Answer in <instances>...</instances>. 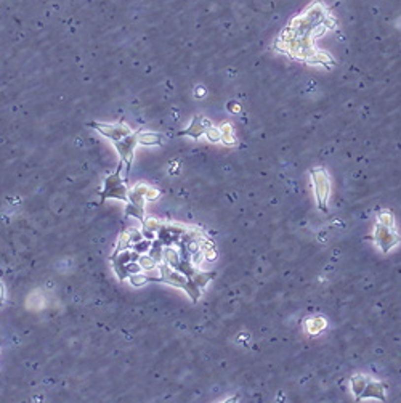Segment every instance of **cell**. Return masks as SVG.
<instances>
[{
	"label": "cell",
	"mask_w": 401,
	"mask_h": 403,
	"mask_svg": "<svg viewBox=\"0 0 401 403\" xmlns=\"http://www.w3.org/2000/svg\"><path fill=\"white\" fill-rule=\"evenodd\" d=\"M335 28L337 20L328 5L321 0H313L283 28L274 42V50L310 68L332 69L337 63L335 58L318 47L316 42Z\"/></svg>",
	"instance_id": "6da1fadb"
},
{
	"label": "cell",
	"mask_w": 401,
	"mask_h": 403,
	"mask_svg": "<svg viewBox=\"0 0 401 403\" xmlns=\"http://www.w3.org/2000/svg\"><path fill=\"white\" fill-rule=\"evenodd\" d=\"M371 241L380 254H390L401 246V233L398 230L397 217L390 209H380L375 214L371 230Z\"/></svg>",
	"instance_id": "7a4b0ae2"
},
{
	"label": "cell",
	"mask_w": 401,
	"mask_h": 403,
	"mask_svg": "<svg viewBox=\"0 0 401 403\" xmlns=\"http://www.w3.org/2000/svg\"><path fill=\"white\" fill-rule=\"evenodd\" d=\"M348 389L355 400H385L387 394V386L380 379L361 373L350 377Z\"/></svg>",
	"instance_id": "3957f363"
},
{
	"label": "cell",
	"mask_w": 401,
	"mask_h": 403,
	"mask_svg": "<svg viewBox=\"0 0 401 403\" xmlns=\"http://www.w3.org/2000/svg\"><path fill=\"white\" fill-rule=\"evenodd\" d=\"M310 186L315 204L319 211H328L332 196V179L326 167L318 166L310 171Z\"/></svg>",
	"instance_id": "277c9868"
},
{
	"label": "cell",
	"mask_w": 401,
	"mask_h": 403,
	"mask_svg": "<svg viewBox=\"0 0 401 403\" xmlns=\"http://www.w3.org/2000/svg\"><path fill=\"white\" fill-rule=\"evenodd\" d=\"M326 328H328V321L321 315L308 317L303 323V331L306 336H319Z\"/></svg>",
	"instance_id": "5b68a950"
},
{
	"label": "cell",
	"mask_w": 401,
	"mask_h": 403,
	"mask_svg": "<svg viewBox=\"0 0 401 403\" xmlns=\"http://www.w3.org/2000/svg\"><path fill=\"white\" fill-rule=\"evenodd\" d=\"M93 127H97L104 137L108 138H112V140H122L124 137H129L130 135V129L127 125H103V124H93Z\"/></svg>",
	"instance_id": "8992f818"
},
{
	"label": "cell",
	"mask_w": 401,
	"mask_h": 403,
	"mask_svg": "<svg viewBox=\"0 0 401 403\" xmlns=\"http://www.w3.org/2000/svg\"><path fill=\"white\" fill-rule=\"evenodd\" d=\"M207 127H210V121H207L205 117H194L191 125L185 130V135H190L193 138H199Z\"/></svg>",
	"instance_id": "52a82bcc"
},
{
	"label": "cell",
	"mask_w": 401,
	"mask_h": 403,
	"mask_svg": "<svg viewBox=\"0 0 401 403\" xmlns=\"http://www.w3.org/2000/svg\"><path fill=\"white\" fill-rule=\"evenodd\" d=\"M136 142L141 145H158L161 142V135L158 134H140L136 137Z\"/></svg>",
	"instance_id": "ba28073f"
},
{
	"label": "cell",
	"mask_w": 401,
	"mask_h": 403,
	"mask_svg": "<svg viewBox=\"0 0 401 403\" xmlns=\"http://www.w3.org/2000/svg\"><path fill=\"white\" fill-rule=\"evenodd\" d=\"M205 137H207V140L212 142V143H218V142H222V130L220 127H207L205 129Z\"/></svg>",
	"instance_id": "9c48e42d"
},
{
	"label": "cell",
	"mask_w": 401,
	"mask_h": 403,
	"mask_svg": "<svg viewBox=\"0 0 401 403\" xmlns=\"http://www.w3.org/2000/svg\"><path fill=\"white\" fill-rule=\"evenodd\" d=\"M140 267L145 268V270H153L156 267V260L153 257H140Z\"/></svg>",
	"instance_id": "30bf717a"
},
{
	"label": "cell",
	"mask_w": 401,
	"mask_h": 403,
	"mask_svg": "<svg viewBox=\"0 0 401 403\" xmlns=\"http://www.w3.org/2000/svg\"><path fill=\"white\" fill-rule=\"evenodd\" d=\"M148 281V278H145V276H138L135 273V276H132L130 278V283L134 286H141V285H145V283Z\"/></svg>",
	"instance_id": "8fae6325"
},
{
	"label": "cell",
	"mask_w": 401,
	"mask_h": 403,
	"mask_svg": "<svg viewBox=\"0 0 401 403\" xmlns=\"http://www.w3.org/2000/svg\"><path fill=\"white\" fill-rule=\"evenodd\" d=\"M159 222H156L154 219H148L146 222H145V228H148V230H151V231H156L159 228Z\"/></svg>",
	"instance_id": "7c38bea8"
},
{
	"label": "cell",
	"mask_w": 401,
	"mask_h": 403,
	"mask_svg": "<svg viewBox=\"0 0 401 403\" xmlns=\"http://www.w3.org/2000/svg\"><path fill=\"white\" fill-rule=\"evenodd\" d=\"M158 196H159L158 190H153V188H148V191L145 194V198H148V199H156Z\"/></svg>",
	"instance_id": "4fadbf2b"
},
{
	"label": "cell",
	"mask_w": 401,
	"mask_h": 403,
	"mask_svg": "<svg viewBox=\"0 0 401 403\" xmlns=\"http://www.w3.org/2000/svg\"><path fill=\"white\" fill-rule=\"evenodd\" d=\"M2 299H3V286L0 285V300H2Z\"/></svg>",
	"instance_id": "5bb4252c"
}]
</instances>
